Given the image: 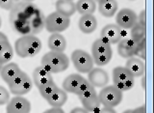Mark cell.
I'll return each mask as SVG.
<instances>
[{"instance_id": "cell-5", "label": "cell", "mask_w": 154, "mask_h": 113, "mask_svg": "<svg viewBox=\"0 0 154 113\" xmlns=\"http://www.w3.org/2000/svg\"><path fill=\"white\" fill-rule=\"evenodd\" d=\"M70 25V18H67L58 12H53L45 18V27L51 34L61 33Z\"/></svg>"}, {"instance_id": "cell-18", "label": "cell", "mask_w": 154, "mask_h": 113, "mask_svg": "<svg viewBox=\"0 0 154 113\" xmlns=\"http://www.w3.org/2000/svg\"><path fill=\"white\" fill-rule=\"evenodd\" d=\"M55 7L56 12L64 15L67 18L73 16L74 13L76 12L75 3L73 1H69V0H57Z\"/></svg>"}, {"instance_id": "cell-7", "label": "cell", "mask_w": 154, "mask_h": 113, "mask_svg": "<svg viewBox=\"0 0 154 113\" xmlns=\"http://www.w3.org/2000/svg\"><path fill=\"white\" fill-rule=\"evenodd\" d=\"M116 22L122 29H131L137 23V15L131 9H122L117 14Z\"/></svg>"}, {"instance_id": "cell-22", "label": "cell", "mask_w": 154, "mask_h": 113, "mask_svg": "<svg viewBox=\"0 0 154 113\" xmlns=\"http://www.w3.org/2000/svg\"><path fill=\"white\" fill-rule=\"evenodd\" d=\"M130 37H131L135 42L140 43L146 39V26L142 25L141 23L137 22L131 28L130 32Z\"/></svg>"}, {"instance_id": "cell-28", "label": "cell", "mask_w": 154, "mask_h": 113, "mask_svg": "<svg viewBox=\"0 0 154 113\" xmlns=\"http://www.w3.org/2000/svg\"><path fill=\"white\" fill-rule=\"evenodd\" d=\"M97 96V93L95 91V88L94 86H91L89 89H87L85 92H83L82 94H80L78 97V99L80 100L81 102H87L91 99H93V98Z\"/></svg>"}, {"instance_id": "cell-37", "label": "cell", "mask_w": 154, "mask_h": 113, "mask_svg": "<svg viewBox=\"0 0 154 113\" xmlns=\"http://www.w3.org/2000/svg\"><path fill=\"white\" fill-rule=\"evenodd\" d=\"M51 75V73H48L45 67L40 65L38 67H37L35 70H34L33 72V77H38V76H49Z\"/></svg>"}, {"instance_id": "cell-34", "label": "cell", "mask_w": 154, "mask_h": 113, "mask_svg": "<svg viewBox=\"0 0 154 113\" xmlns=\"http://www.w3.org/2000/svg\"><path fill=\"white\" fill-rule=\"evenodd\" d=\"M119 45H122L123 47H129V48H132V50H135V48H136L138 43L135 42L131 37H126V38H122L120 39V41L118 43Z\"/></svg>"}, {"instance_id": "cell-52", "label": "cell", "mask_w": 154, "mask_h": 113, "mask_svg": "<svg viewBox=\"0 0 154 113\" xmlns=\"http://www.w3.org/2000/svg\"><path fill=\"white\" fill-rule=\"evenodd\" d=\"M1 25H2V19L0 18V27H1Z\"/></svg>"}, {"instance_id": "cell-47", "label": "cell", "mask_w": 154, "mask_h": 113, "mask_svg": "<svg viewBox=\"0 0 154 113\" xmlns=\"http://www.w3.org/2000/svg\"><path fill=\"white\" fill-rule=\"evenodd\" d=\"M122 113H133V109H127V110H125Z\"/></svg>"}, {"instance_id": "cell-43", "label": "cell", "mask_w": 154, "mask_h": 113, "mask_svg": "<svg viewBox=\"0 0 154 113\" xmlns=\"http://www.w3.org/2000/svg\"><path fill=\"white\" fill-rule=\"evenodd\" d=\"M69 113H89V112L85 108H83V107H75Z\"/></svg>"}, {"instance_id": "cell-45", "label": "cell", "mask_w": 154, "mask_h": 113, "mask_svg": "<svg viewBox=\"0 0 154 113\" xmlns=\"http://www.w3.org/2000/svg\"><path fill=\"white\" fill-rule=\"evenodd\" d=\"M0 42H9L8 37L1 31H0Z\"/></svg>"}, {"instance_id": "cell-35", "label": "cell", "mask_w": 154, "mask_h": 113, "mask_svg": "<svg viewBox=\"0 0 154 113\" xmlns=\"http://www.w3.org/2000/svg\"><path fill=\"white\" fill-rule=\"evenodd\" d=\"M9 101H10L9 91L5 87L0 85V105H7Z\"/></svg>"}, {"instance_id": "cell-20", "label": "cell", "mask_w": 154, "mask_h": 113, "mask_svg": "<svg viewBox=\"0 0 154 113\" xmlns=\"http://www.w3.org/2000/svg\"><path fill=\"white\" fill-rule=\"evenodd\" d=\"M109 50H112L111 44L103 38H99L97 40H95L91 45V56L105 53Z\"/></svg>"}, {"instance_id": "cell-19", "label": "cell", "mask_w": 154, "mask_h": 113, "mask_svg": "<svg viewBox=\"0 0 154 113\" xmlns=\"http://www.w3.org/2000/svg\"><path fill=\"white\" fill-rule=\"evenodd\" d=\"M76 12L80 15H94L96 9V4L94 0H78L75 3Z\"/></svg>"}, {"instance_id": "cell-6", "label": "cell", "mask_w": 154, "mask_h": 113, "mask_svg": "<svg viewBox=\"0 0 154 113\" xmlns=\"http://www.w3.org/2000/svg\"><path fill=\"white\" fill-rule=\"evenodd\" d=\"M71 62L76 71L81 73H89L94 68V60L88 52L82 50H75L71 53Z\"/></svg>"}, {"instance_id": "cell-3", "label": "cell", "mask_w": 154, "mask_h": 113, "mask_svg": "<svg viewBox=\"0 0 154 113\" xmlns=\"http://www.w3.org/2000/svg\"><path fill=\"white\" fill-rule=\"evenodd\" d=\"M41 65L49 73H60L69 66V58L64 52L49 51L42 56Z\"/></svg>"}, {"instance_id": "cell-29", "label": "cell", "mask_w": 154, "mask_h": 113, "mask_svg": "<svg viewBox=\"0 0 154 113\" xmlns=\"http://www.w3.org/2000/svg\"><path fill=\"white\" fill-rule=\"evenodd\" d=\"M146 39H144L142 42L138 43L136 48H135L134 55H137L138 57H140V59L144 60L146 59Z\"/></svg>"}, {"instance_id": "cell-26", "label": "cell", "mask_w": 154, "mask_h": 113, "mask_svg": "<svg viewBox=\"0 0 154 113\" xmlns=\"http://www.w3.org/2000/svg\"><path fill=\"white\" fill-rule=\"evenodd\" d=\"M58 88H59V87L57 86V84L54 82V80H53L51 82L46 83L45 85H43V86H42L40 88H38V92H40L41 96L43 98V99L46 100L53 92L58 89Z\"/></svg>"}, {"instance_id": "cell-10", "label": "cell", "mask_w": 154, "mask_h": 113, "mask_svg": "<svg viewBox=\"0 0 154 113\" xmlns=\"http://www.w3.org/2000/svg\"><path fill=\"white\" fill-rule=\"evenodd\" d=\"M100 38L107 40L111 45H117L122 39V28L117 24L109 23L101 29Z\"/></svg>"}, {"instance_id": "cell-38", "label": "cell", "mask_w": 154, "mask_h": 113, "mask_svg": "<svg viewBox=\"0 0 154 113\" xmlns=\"http://www.w3.org/2000/svg\"><path fill=\"white\" fill-rule=\"evenodd\" d=\"M14 6V3L12 0H0V8L6 10V11H11L12 8Z\"/></svg>"}, {"instance_id": "cell-53", "label": "cell", "mask_w": 154, "mask_h": 113, "mask_svg": "<svg viewBox=\"0 0 154 113\" xmlns=\"http://www.w3.org/2000/svg\"><path fill=\"white\" fill-rule=\"evenodd\" d=\"M69 1H73V0H69Z\"/></svg>"}, {"instance_id": "cell-4", "label": "cell", "mask_w": 154, "mask_h": 113, "mask_svg": "<svg viewBox=\"0 0 154 113\" xmlns=\"http://www.w3.org/2000/svg\"><path fill=\"white\" fill-rule=\"evenodd\" d=\"M98 100L100 104L105 107L118 106L122 101L123 93L119 91L115 85L104 86L98 93Z\"/></svg>"}, {"instance_id": "cell-48", "label": "cell", "mask_w": 154, "mask_h": 113, "mask_svg": "<svg viewBox=\"0 0 154 113\" xmlns=\"http://www.w3.org/2000/svg\"><path fill=\"white\" fill-rule=\"evenodd\" d=\"M94 1H96L97 3H99V2H102V1H106V0H94Z\"/></svg>"}, {"instance_id": "cell-1", "label": "cell", "mask_w": 154, "mask_h": 113, "mask_svg": "<svg viewBox=\"0 0 154 113\" xmlns=\"http://www.w3.org/2000/svg\"><path fill=\"white\" fill-rule=\"evenodd\" d=\"M10 22L13 29L22 36L34 35L42 30L45 18L31 2H17L10 11Z\"/></svg>"}, {"instance_id": "cell-54", "label": "cell", "mask_w": 154, "mask_h": 113, "mask_svg": "<svg viewBox=\"0 0 154 113\" xmlns=\"http://www.w3.org/2000/svg\"><path fill=\"white\" fill-rule=\"evenodd\" d=\"M131 1H134V0H131Z\"/></svg>"}, {"instance_id": "cell-25", "label": "cell", "mask_w": 154, "mask_h": 113, "mask_svg": "<svg viewBox=\"0 0 154 113\" xmlns=\"http://www.w3.org/2000/svg\"><path fill=\"white\" fill-rule=\"evenodd\" d=\"M82 105H83V108H85L89 113L90 112L98 113L100 108H101V107H100L101 104H100L97 96L93 98V99L89 100V101H87V102H82Z\"/></svg>"}, {"instance_id": "cell-30", "label": "cell", "mask_w": 154, "mask_h": 113, "mask_svg": "<svg viewBox=\"0 0 154 113\" xmlns=\"http://www.w3.org/2000/svg\"><path fill=\"white\" fill-rule=\"evenodd\" d=\"M134 78H131V79H128L124 82H119V83H116L114 84L116 87L118 88L119 91H122V93L123 92H126V91H129L130 89H132L134 87Z\"/></svg>"}, {"instance_id": "cell-17", "label": "cell", "mask_w": 154, "mask_h": 113, "mask_svg": "<svg viewBox=\"0 0 154 113\" xmlns=\"http://www.w3.org/2000/svg\"><path fill=\"white\" fill-rule=\"evenodd\" d=\"M119 5L117 0H106L98 3V11L100 15L106 18H112L117 13Z\"/></svg>"}, {"instance_id": "cell-31", "label": "cell", "mask_w": 154, "mask_h": 113, "mask_svg": "<svg viewBox=\"0 0 154 113\" xmlns=\"http://www.w3.org/2000/svg\"><path fill=\"white\" fill-rule=\"evenodd\" d=\"M134 52L135 50L132 48H129L126 47H123L122 45L118 44V53L119 56H122V58H131L134 56Z\"/></svg>"}, {"instance_id": "cell-39", "label": "cell", "mask_w": 154, "mask_h": 113, "mask_svg": "<svg viewBox=\"0 0 154 113\" xmlns=\"http://www.w3.org/2000/svg\"><path fill=\"white\" fill-rule=\"evenodd\" d=\"M146 10H143V11L139 14V16H137V22L141 23L142 25L146 26Z\"/></svg>"}, {"instance_id": "cell-21", "label": "cell", "mask_w": 154, "mask_h": 113, "mask_svg": "<svg viewBox=\"0 0 154 113\" xmlns=\"http://www.w3.org/2000/svg\"><path fill=\"white\" fill-rule=\"evenodd\" d=\"M131 78H135L125 67H116L113 70V82L114 84L119 82H124Z\"/></svg>"}, {"instance_id": "cell-36", "label": "cell", "mask_w": 154, "mask_h": 113, "mask_svg": "<svg viewBox=\"0 0 154 113\" xmlns=\"http://www.w3.org/2000/svg\"><path fill=\"white\" fill-rule=\"evenodd\" d=\"M91 86H93V85H91V83L89 82L88 79H86V78H85V79L81 82V84L79 85V87L77 88V90H76V92L74 93V94H75L76 96H79V95L82 94L83 92H85L87 89H89V88H90Z\"/></svg>"}, {"instance_id": "cell-9", "label": "cell", "mask_w": 154, "mask_h": 113, "mask_svg": "<svg viewBox=\"0 0 154 113\" xmlns=\"http://www.w3.org/2000/svg\"><path fill=\"white\" fill-rule=\"evenodd\" d=\"M88 80L94 87L102 88L109 82V75L101 68H93L88 73Z\"/></svg>"}, {"instance_id": "cell-14", "label": "cell", "mask_w": 154, "mask_h": 113, "mask_svg": "<svg viewBox=\"0 0 154 113\" xmlns=\"http://www.w3.org/2000/svg\"><path fill=\"white\" fill-rule=\"evenodd\" d=\"M48 47L51 51L64 52L66 47V38L60 33H53L48 38Z\"/></svg>"}, {"instance_id": "cell-44", "label": "cell", "mask_w": 154, "mask_h": 113, "mask_svg": "<svg viewBox=\"0 0 154 113\" xmlns=\"http://www.w3.org/2000/svg\"><path fill=\"white\" fill-rule=\"evenodd\" d=\"M133 113H146V105L139 106L137 108L133 109Z\"/></svg>"}, {"instance_id": "cell-46", "label": "cell", "mask_w": 154, "mask_h": 113, "mask_svg": "<svg viewBox=\"0 0 154 113\" xmlns=\"http://www.w3.org/2000/svg\"><path fill=\"white\" fill-rule=\"evenodd\" d=\"M142 76H143L142 77V86H143V89H146V76H144V75Z\"/></svg>"}, {"instance_id": "cell-50", "label": "cell", "mask_w": 154, "mask_h": 113, "mask_svg": "<svg viewBox=\"0 0 154 113\" xmlns=\"http://www.w3.org/2000/svg\"><path fill=\"white\" fill-rule=\"evenodd\" d=\"M22 1H26V2H32L34 0H22Z\"/></svg>"}, {"instance_id": "cell-8", "label": "cell", "mask_w": 154, "mask_h": 113, "mask_svg": "<svg viewBox=\"0 0 154 113\" xmlns=\"http://www.w3.org/2000/svg\"><path fill=\"white\" fill-rule=\"evenodd\" d=\"M31 104L26 98L16 96L7 104L6 113H30Z\"/></svg>"}, {"instance_id": "cell-16", "label": "cell", "mask_w": 154, "mask_h": 113, "mask_svg": "<svg viewBox=\"0 0 154 113\" xmlns=\"http://www.w3.org/2000/svg\"><path fill=\"white\" fill-rule=\"evenodd\" d=\"M67 101V94L65 90L58 88L47 98V104L52 107H62Z\"/></svg>"}, {"instance_id": "cell-15", "label": "cell", "mask_w": 154, "mask_h": 113, "mask_svg": "<svg viewBox=\"0 0 154 113\" xmlns=\"http://www.w3.org/2000/svg\"><path fill=\"white\" fill-rule=\"evenodd\" d=\"M21 72L20 68L18 67L17 63L9 62L2 67L1 71H0V76H1L2 80L6 82L7 84L11 81L14 76H17L19 73Z\"/></svg>"}, {"instance_id": "cell-32", "label": "cell", "mask_w": 154, "mask_h": 113, "mask_svg": "<svg viewBox=\"0 0 154 113\" xmlns=\"http://www.w3.org/2000/svg\"><path fill=\"white\" fill-rule=\"evenodd\" d=\"M53 81V77L51 75L46 76H38V77H33V82L38 88H40L43 85H45L46 83Z\"/></svg>"}, {"instance_id": "cell-33", "label": "cell", "mask_w": 154, "mask_h": 113, "mask_svg": "<svg viewBox=\"0 0 154 113\" xmlns=\"http://www.w3.org/2000/svg\"><path fill=\"white\" fill-rule=\"evenodd\" d=\"M13 57H14V50L11 47L7 48V50L0 55V62H1L3 65H5V64H7L11 61Z\"/></svg>"}, {"instance_id": "cell-42", "label": "cell", "mask_w": 154, "mask_h": 113, "mask_svg": "<svg viewBox=\"0 0 154 113\" xmlns=\"http://www.w3.org/2000/svg\"><path fill=\"white\" fill-rule=\"evenodd\" d=\"M98 113H117L113 107H103V108H100Z\"/></svg>"}, {"instance_id": "cell-27", "label": "cell", "mask_w": 154, "mask_h": 113, "mask_svg": "<svg viewBox=\"0 0 154 113\" xmlns=\"http://www.w3.org/2000/svg\"><path fill=\"white\" fill-rule=\"evenodd\" d=\"M27 78H29V76L25 72L21 71L17 76H14L13 79L8 83L9 90H12V89H14V88H17V86L20 85L21 83H23L24 81H25Z\"/></svg>"}, {"instance_id": "cell-24", "label": "cell", "mask_w": 154, "mask_h": 113, "mask_svg": "<svg viewBox=\"0 0 154 113\" xmlns=\"http://www.w3.org/2000/svg\"><path fill=\"white\" fill-rule=\"evenodd\" d=\"M113 56V50H109L105 53H101V54H96L93 55V60L94 63H95V65H97L99 67H103L111 61Z\"/></svg>"}, {"instance_id": "cell-51", "label": "cell", "mask_w": 154, "mask_h": 113, "mask_svg": "<svg viewBox=\"0 0 154 113\" xmlns=\"http://www.w3.org/2000/svg\"><path fill=\"white\" fill-rule=\"evenodd\" d=\"M12 1H13V2H14V4H16V3H17V2L19 1V0H12Z\"/></svg>"}, {"instance_id": "cell-49", "label": "cell", "mask_w": 154, "mask_h": 113, "mask_svg": "<svg viewBox=\"0 0 154 113\" xmlns=\"http://www.w3.org/2000/svg\"><path fill=\"white\" fill-rule=\"evenodd\" d=\"M4 65H3V64L1 63V62H0V71H1V69H2V67H3Z\"/></svg>"}, {"instance_id": "cell-41", "label": "cell", "mask_w": 154, "mask_h": 113, "mask_svg": "<svg viewBox=\"0 0 154 113\" xmlns=\"http://www.w3.org/2000/svg\"><path fill=\"white\" fill-rule=\"evenodd\" d=\"M43 113H65L62 107H51L50 109L43 111Z\"/></svg>"}, {"instance_id": "cell-40", "label": "cell", "mask_w": 154, "mask_h": 113, "mask_svg": "<svg viewBox=\"0 0 154 113\" xmlns=\"http://www.w3.org/2000/svg\"><path fill=\"white\" fill-rule=\"evenodd\" d=\"M11 47H12L11 44L9 42H0V55H1L7 48Z\"/></svg>"}, {"instance_id": "cell-13", "label": "cell", "mask_w": 154, "mask_h": 113, "mask_svg": "<svg viewBox=\"0 0 154 113\" xmlns=\"http://www.w3.org/2000/svg\"><path fill=\"white\" fill-rule=\"evenodd\" d=\"M85 78L81 75L78 73H71V75L67 76L65 80L63 81V90H65L67 93H72L74 94L76 92L77 88L79 87L81 82L83 81Z\"/></svg>"}, {"instance_id": "cell-2", "label": "cell", "mask_w": 154, "mask_h": 113, "mask_svg": "<svg viewBox=\"0 0 154 113\" xmlns=\"http://www.w3.org/2000/svg\"><path fill=\"white\" fill-rule=\"evenodd\" d=\"M42 41L35 35H25L14 42V51L21 58H32L42 50Z\"/></svg>"}, {"instance_id": "cell-23", "label": "cell", "mask_w": 154, "mask_h": 113, "mask_svg": "<svg viewBox=\"0 0 154 113\" xmlns=\"http://www.w3.org/2000/svg\"><path fill=\"white\" fill-rule=\"evenodd\" d=\"M32 88H33V81L31 78L29 77L17 88H14V89L10 90V92H11L12 94H14V96H23V95L28 94V93L32 90Z\"/></svg>"}, {"instance_id": "cell-12", "label": "cell", "mask_w": 154, "mask_h": 113, "mask_svg": "<svg viewBox=\"0 0 154 113\" xmlns=\"http://www.w3.org/2000/svg\"><path fill=\"white\" fill-rule=\"evenodd\" d=\"M125 68L127 69L134 77H140L143 76L144 71H146L144 63L140 58L136 57L128 58L126 64H125Z\"/></svg>"}, {"instance_id": "cell-11", "label": "cell", "mask_w": 154, "mask_h": 113, "mask_svg": "<svg viewBox=\"0 0 154 113\" xmlns=\"http://www.w3.org/2000/svg\"><path fill=\"white\" fill-rule=\"evenodd\" d=\"M78 27L85 34H91L97 27V21L94 15H84L79 18Z\"/></svg>"}]
</instances>
